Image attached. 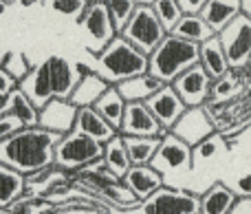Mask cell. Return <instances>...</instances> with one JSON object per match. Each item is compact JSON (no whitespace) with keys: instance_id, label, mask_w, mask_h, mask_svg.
Instances as JSON below:
<instances>
[{"instance_id":"obj_14","label":"cell","mask_w":251,"mask_h":214,"mask_svg":"<svg viewBox=\"0 0 251 214\" xmlns=\"http://www.w3.org/2000/svg\"><path fill=\"white\" fill-rule=\"evenodd\" d=\"M146 104H148V108L152 110V115L159 119L161 126H165V128H172L174 122H176L183 110L187 108L185 102L181 100V95L176 93V88H174L172 84H163L154 95L148 97Z\"/></svg>"},{"instance_id":"obj_44","label":"cell","mask_w":251,"mask_h":214,"mask_svg":"<svg viewBox=\"0 0 251 214\" xmlns=\"http://www.w3.org/2000/svg\"><path fill=\"white\" fill-rule=\"evenodd\" d=\"M243 11H247L251 16V0H243Z\"/></svg>"},{"instance_id":"obj_30","label":"cell","mask_w":251,"mask_h":214,"mask_svg":"<svg viewBox=\"0 0 251 214\" xmlns=\"http://www.w3.org/2000/svg\"><path fill=\"white\" fill-rule=\"evenodd\" d=\"M9 113L18 115V117L25 122V126H35L38 124V108L33 106V102L25 95L20 86H16L11 93H9Z\"/></svg>"},{"instance_id":"obj_40","label":"cell","mask_w":251,"mask_h":214,"mask_svg":"<svg viewBox=\"0 0 251 214\" xmlns=\"http://www.w3.org/2000/svg\"><path fill=\"white\" fill-rule=\"evenodd\" d=\"M205 2H207V0H178L183 13H199Z\"/></svg>"},{"instance_id":"obj_48","label":"cell","mask_w":251,"mask_h":214,"mask_svg":"<svg viewBox=\"0 0 251 214\" xmlns=\"http://www.w3.org/2000/svg\"><path fill=\"white\" fill-rule=\"evenodd\" d=\"M9 2H16V0H9Z\"/></svg>"},{"instance_id":"obj_36","label":"cell","mask_w":251,"mask_h":214,"mask_svg":"<svg viewBox=\"0 0 251 214\" xmlns=\"http://www.w3.org/2000/svg\"><path fill=\"white\" fill-rule=\"evenodd\" d=\"M2 66L9 71V75H11V78L18 80V82H20V80L25 78L31 69H33V66H31V62L26 60V55H25V53H20V51H9L7 53V60H4Z\"/></svg>"},{"instance_id":"obj_23","label":"cell","mask_w":251,"mask_h":214,"mask_svg":"<svg viewBox=\"0 0 251 214\" xmlns=\"http://www.w3.org/2000/svg\"><path fill=\"white\" fill-rule=\"evenodd\" d=\"M236 197L238 194L223 181L212 184L203 194H201V214H227L231 212Z\"/></svg>"},{"instance_id":"obj_7","label":"cell","mask_w":251,"mask_h":214,"mask_svg":"<svg viewBox=\"0 0 251 214\" xmlns=\"http://www.w3.org/2000/svg\"><path fill=\"white\" fill-rule=\"evenodd\" d=\"M223 49L227 53L231 69H247L251 60V16L240 11L218 31Z\"/></svg>"},{"instance_id":"obj_33","label":"cell","mask_w":251,"mask_h":214,"mask_svg":"<svg viewBox=\"0 0 251 214\" xmlns=\"http://www.w3.org/2000/svg\"><path fill=\"white\" fill-rule=\"evenodd\" d=\"M152 9H154L156 18L161 20V25L165 27L168 33L174 29V25H176L183 16V9H181V4H178V0H154Z\"/></svg>"},{"instance_id":"obj_29","label":"cell","mask_w":251,"mask_h":214,"mask_svg":"<svg viewBox=\"0 0 251 214\" xmlns=\"http://www.w3.org/2000/svg\"><path fill=\"white\" fill-rule=\"evenodd\" d=\"M126 148H128L132 163H150L156 148L161 144V137L154 135H124Z\"/></svg>"},{"instance_id":"obj_19","label":"cell","mask_w":251,"mask_h":214,"mask_svg":"<svg viewBox=\"0 0 251 214\" xmlns=\"http://www.w3.org/2000/svg\"><path fill=\"white\" fill-rule=\"evenodd\" d=\"M18 86L25 91V95L33 102L35 108H42L49 100H53V88H51V80H49V71L47 64H38L18 82Z\"/></svg>"},{"instance_id":"obj_22","label":"cell","mask_w":251,"mask_h":214,"mask_svg":"<svg viewBox=\"0 0 251 214\" xmlns=\"http://www.w3.org/2000/svg\"><path fill=\"white\" fill-rule=\"evenodd\" d=\"M108 86L110 84L106 82L97 71H88V73H84L82 78L77 80V84H75V88H73L69 100L73 102L75 106H93L101 95H104V91Z\"/></svg>"},{"instance_id":"obj_10","label":"cell","mask_w":251,"mask_h":214,"mask_svg":"<svg viewBox=\"0 0 251 214\" xmlns=\"http://www.w3.org/2000/svg\"><path fill=\"white\" fill-rule=\"evenodd\" d=\"M216 131L209 110L203 106H187L181 113V117L174 122V126L170 128V133H174L176 137H181L183 141H187L190 146H196L199 141H203L205 137H209Z\"/></svg>"},{"instance_id":"obj_9","label":"cell","mask_w":251,"mask_h":214,"mask_svg":"<svg viewBox=\"0 0 251 214\" xmlns=\"http://www.w3.org/2000/svg\"><path fill=\"white\" fill-rule=\"evenodd\" d=\"M152 166L163 177L170 175H183L192 168V146L176 137L174 133L161 137V144L152 157Z\"/></svg>"},{"instance_id":"obj_34","label":"cell","mask_w":251,"mask_h":214,"mask_svg":"<svg viewBox=\"0 0 251 214\" xmlns=\"http://www.w3.org/2000/svg\"><path fill=\"white\" fill-rule=\"evenodd\" d=\"M106 7H108V13L113 18V25L117 29V33H122L124 27L128 25L130 16L134 13L137 9V2L134 0H104Z\"/></svg>"},{"instance_id":"obj_47","label":"cell","mask_w":251,"mask_h":214,"mask_svg":"<svg viewBox=\"0 0 251 214\" xmlns=\"http://www.w3.org/2000/svg\"><path fill=\"white\" fill-rule=\"evenodd\" d=\"M247 69H249V71H251V60H249V64H247Z\"/></svg>"},{"instance_id":"obj_32","label":"cell","mask_w":251,"mask_h":214,"mask_svg":"<svg viewBox=\"0 0 251 214\" xmlns=\"http://www.w3.org/2000/svg\"><path fill=\"white\" fill-rule=\"evenodd\" d=\"M7 212H25V214H42V212H55V203H51L49 199L40 197V194L25 192L22 197H18L16 201L9 206Z\"/></svg>"},{"instance_id":"obj_27","label":"cell","mask_w":251,"mask_h":214,"mask_svg":"<svg viewBox=\"0 0 251 214\" xmlns=\"http://www.w3.org/2000/svg\"><path fill=\"white\" fill-rule=\"evenodd\" d=\"M170 33L201 44V42H205V40H209L212 35H216V31L201 18V13H183L181 20L174 25V29L170 31Z\"/></svg>"},{"instance_id":"obj_25","label":"cell","mask_w":251,"mask_h":214,"mask_svg":"<svg viewBox=\"0 0 251 214\" xmlns=\"http://www.w3.org/2000/svg\"><path fill=\"white\" fill-rule=\"evenodd\" d=\"M25 190H26L25 175L0 161V212H7L9 206L18 197L25 194Z\"/></svg>"},{"instance_id":"obj_16","label":"cell","mask_w":251,"mask_h":214,"mask_svg":"<svg viewBox=\"0 0 251 214\" xmlns=\"http://www.w3.org/2000/svg\"><path fill=\"white\" fill-rule=\"evenodd\" d=\"M44 64H47L49 80H51L53 97H64V100H69L75 84H77V80L82 78L77 66L62 55H49L47 60H44Z\"/></svg>"},{"instance_id":"obj_3","label":"cell","mask_w":251,"mask_h":214,"mask_svg":"<svg viewBox=\"0 0 251 214\" xmlns=\"http://www.w3.org/2000/svg\"><path fill=\"white\" fill-rule=\"evenodd\" d=\"M194 64H199V44L174 33H165V38L148 55V71L163 84H172L183 71Z\"/></svg>"},{"instance_id":"obj_38","label":"cell","mask_w":251,"mask_h":214,"mask_svg":"<svg viewBox=\"0 0 251 214\" xmlns=\"http://www.w3.org/2000/svg\"><path fill=\"white\" fill-rule=\"evenodd\" d=\"M229 188L238 197H251V175H240L229 181Z\"/></svg>"},{"instance_id":"obj_24","label":"cell","mask_w":251,"mask_h":214,"mask_svg":"<svg viewBox=\"0 0 251 214\" xmlns=\"http://www.w3.org/2000/svg\"><path fill=\"white\" fill-rule=\"evenodd\" d=\"M240 11H243V0H207L199 13H201V18L218 33V31H221L234 16H238Z\"/></svg>"},{"instance_id":"obj_5","label":"cell","mask_w":251,"mask_h":214,"mask_svg":"<svg viewBox=\"0 0 251 214\" xmlns=\"http://www.w3.org/2000/svg\"><path fill=\"white\" fill-rule=\"evenodd\" d=\"M132 212L148 214H201V197L183 188H172L163 184L148 199L139 201Z\"/></svg>"},{"instance_id":"obj_37","label":"cell","mask_w":251,"mask_h":214,"mask_svg":"<svg viewBox=\"0 0 251 214\" xmlns=\"http://www.w3.org/2000/svg\"><path fill=\"white\" fill-rule=\"evenodd\" d=\"M22 126H25V122H22L18 115L4 110V113L0 115V141L7 139V137H11L13 133H18Z\"/></svg>"},{"instance_id":"obj_13","label":"cell","mask_w":251,"mask_h":214,"mask_svg":"<svg viewBox=\"0 0 251 214\" xmlns=\"http://www.w3.org/2000/svg\"><path fill=\"white\" fill-rule=\"evenodd\" d=\"M75 115H77V106L73 102L64 100V97H53L38 110V126L57 133V135H64V133L73 131Z\"/></svg>"},{"instance_id":"obj_31","label":"cell","mask_w":251,"mask_h":214,"mask_svg":"<svg viewBox=\"0 0 251 214\" xmlns=\"http://www.w3.org/2000/svg\"><path fill=\"white\" fill-rule=\"evenodd\" d=\"M236 73H238V69H229V73L214 80L212 93H209V102H212V104L214 102H227L240 93V82H238V78H236Z\"/></svg>"},{"instance_id":"obj_35","label":"cell","mask_w":251,"mask_h":214,"mask_svg":"<svg viewBox=\"0 0 251 214\" xmlns=\"http://www.w3.org/2000/svg\"><path fill=\"white\" fill-rule=\"evenodd\" d=\"M88 2L91 0H47V4L53 9L55 13H60V16L64 18H71V20H77L84 16V11H86Z\"/></svg>"},{"instance_id":"obj_41","label":"cell","mask_w":251,"mask_h":214,"mask_svg":"<svg viewBox=\"0 0 251 214\" xmlns=\"http://www.w3.org/2000/svg\"><path fill=\"white\" fill-rule=\"evenodd\" d=\"M231 212H251V197H236Z\"/></svg>"},{"instance_id":"obj_43","label":"cell","mask_w":251,"mask_h":214,"mask_svg":"<svg viewBox=\"0 0 251 214\" xmlns=\"http://www.w3.org/2000/svg\"><path fill=\"white\" fill-rule=\"evenodd\" d=\"M9 4H11V2H9V0H0V16H2V13L9 9Z\"/></svg>"},{"instance_id":"obj_15","label":"cell","mask_w":251,"mask_h":214,"mask_svg":"<svg viewBox=\"0 0 251 214\" xmlns=\"http://www.w3.org/2000/svg\"><path fill=\"white\" fill-rule=\"evenodd\" d=\"M122 181L139 201H143L165 184V177L152 163H132L122 177Z\"/></svg>"},{"instance_id":"obj_11","label":"cell","mask_w":251,"mask_h":214,"mask_svg":"<svg viewBox=\"0 0 251 214\" xmlns=\"http://www.w3.org/2000/svg\"><path fill=\"white\" fill-rule=\"evenodd\" d=\"M212 84L214 80L207 75V71L201 64H194L183 71L172 82V86L176 88V93L185 102V106H203L205 102H209Z\"/></svg>"},{"instance_id":"obj_8","label":"cell","mask_w":251,"mask_h":214,"mask_svg":"<svg viewBox=\"0 0 251 214\" xmlns=\"http://www.w3.org/2000/svg\"><path fill=\"white\" fill-rule=\"evenodd\" d=\"M79 25L86 31V38H88L86 49L93 55L100 53L117 35V29H115L113 18H110L108 7H106L104 0H91L84 16L79 18Z\"/></svg>"},{"instance_id":"obj_46","label":"cell","mask_w":251,"mask_h":214,"mask_svg":"<svg viewBox=\"0 0 251 214\" xmlns=\"http://www.w3.org/2000/svg\"><path fill=\"white\" fill-rule=\"evenodd\" d=\"M134 2H137V4H152L154 0H134Z\"/></svg>"},{"instance_id":"obj_42","label":"cell","mask_w":251,"mask_h":214,"mask_svg":"<svg viewBox=\"0 0 251 214\" xmlns=\"http://www.w3.org/2000/svg\"><path fill=\"white\" fill-rule=\"evenodd\" d=\"M7 106H9V93H0V115L7 110Z\"/></svg>"},{"instance_id":"obj_21","label":"cell","mask_w":251,"mask_h":214,"mask_svg":"<svg viewBox=\"0 0 251 214\" xmlns=\"http://www.w3.org/2000/svg\"><path fill=\"white\" fill-rule=\"evenodd\" d=\"M115 86L119 88V93L124 95L126 102H146L148 97H152L163 86V82H161L159 78H154L150 71H143V73H139V75L122 80V82L115 84Z\"/></svg>"},{"instance_id":"obj_4","label":"cell","mask_w":251,"mask_h":214,"mask_svg":"<svg viewBox=\"0 0 251 214\" xmlns=\"http://www.w3.org/2000/svg\"><path fill=\"white\" fill-rule=\"evenodd\" d=\"M101 153H104L101 141L93 139V137L84 135L79 131H69L57 139L53 163L69 172H77L95 163L97 159H101Z\"/></svg>"},{"instance_id":"obj_45","label":"cell","mask_w":251,"mask_h":214,"mask_svg":"<svg viewBox=\"0 0 251 214\" xmlns=\"http://www.w3.org/2000/svg\"><path fill=\"white\" fill-rule=\"evenodd\" d=\"M7 53H9V51H4V49H0V66L4 64V60H7Z\"/></svg>"},{"instance_id":"obj_39","label":"cell","mask_w":251,"mask_h":214,"mask_svg":"<svg viewBox=\"0 0 251 214\" xmlns=\"http://www.w3.org/2000/svg\"><path fill=\"white\" fill-rule=\"evenodd\" d=\"M16 86H18V80L11 78L4 66H0V93H11Z\"/></svg>"},{"instance_id":"obj_18","label":"cell","mask_w":251,"mask_h":214,"mask_svg":"<svg viewBox=\"0 0 251 214\" xmlns=\"http://www.w3.org/2000/svg\"><path fill=\"white\" fill-rule=\"evenodd\" d=\"M73 131H79L84 135L93 137L97 141H108L113 135H117V128L108 122V119L101 117V113L95 106H77V115H75V124Z\"/></svg>"},{"instance_id":"obj_20","label":"cell","mask_w":251,"mask_h":214,"mask_svg":"<svg viewBox=\"0 0 251 214\" xmlns=\"http://www.w3.org/2000/svg\"><path fill=\"white\" fill-rule=\"evenodd\" d=\"M199 64L207 71V75L212 80H218L225 73H229L231 66L229 60H227L225 49H223L221 40H218V33L199 44Z\"/></svg>"},{"instance_id":"obj_12","label":"cell","mask_w":251,"mask_h":214,"mask_svg":"<svg viewBox=\"0 0 251 214\" xmlns=\"http://www.w3.org/2000/svg\"><path fill=\"white\" fill-rule=\"evenodd\" d=\"M122 135H154L163 137L170 133V128L161 126L159 119L152 115L146 102H126L124 119L119 126Z\"/></svg>"},{"instance_id":"obj_1","label":"cell","mask_w":251,"mask_h":214,"mask_svg":"<svg viewBox=\"0 0 251 214\" xmlns=\"http://www.w3.org/2000/svg\"><path fill=\"white\" fill-rule=\"evenodd\" d=\"M62 135L42 126H22L11 137L0 141V161L22 175L47 168L55 159V144Z\"/></svg>"},{"instance_id":"obj_28","label":"cell","mask_w":251,"mask_h":214,"mask_svg":"<svg viewBox=\"0 0 251 214\" xmlns=\"http://www.w3.org/2000/svg\"><path fill=\"white\" fill-rule=\"evenodd\" d=\"M93 106L101 113V117L108 119V122L119 131L122 119H124V110H126V100L115 84H110V86L104 91V95H101Z\"/></svg>"},{"instance_id":"obj_17","label":"cell","mask_w":251,"mask_h":214,"mask_svg":"<svg viewBox=\"0 0 251 214\" xmlns=\"http://www.w3.org/2000/svg\"><path fill=\"white\" fill-rule=\"evenodd\" d=\"M73 179H75V172H69V170H64V168L51 163V166H47V168H40V170L31 172V175H25V184H26L25 192L47 197V194H51L55 188L69 184V181H73Z\"/></svg>"},{"instance_id":"obj_6","label":"cell","mask_w":251,"mask_h":214,"mask_svg":"<svg viewBox=\"0 0 251 214\" xmlns=\"http://www.w3.org/2000/svg\"><path fill=\"white\" fill-rule=\"evenodd\" d=\"M165 27L161 25V20L156 18L152 4H137L134 13L130 16L128 25L124 27L122 35L128 42H132L139 51H143L146 55H150L152 49L165 38Z\"/></svg>"},{"instance_id":"obj_2","label":"cell","mask_w":251,"mask_h":214,"mask_svg":"<svg viewBox=\"0 0 251 214\" xmlns=\"http://www.w3.org/2000/svg\"><path fill=\"white\" fill-rule=\"evenodd\" d=\"M93 69L108 84H119L122 80L148 71V55L128 42L122 33H117L100 53H95Z\"/></svg>"},{"instance_id":"obj_26","label":"cell","mask_w":251,"mask_h":214,"mask_svg":"<svg viewBox=\"0 0 251 214\" xmlns=\"http://www.w3.org/2000/svg\"><path fill=\"white\" fill-rule=\"evenodd\" d=\"M101 159H104V166L108 168L113 175H117L119 179H122V177L126 175V170L132 166L122 133H117V135H113L108 141H104V153H101Z\"/></svg>"}]
</instances>
